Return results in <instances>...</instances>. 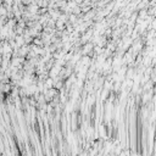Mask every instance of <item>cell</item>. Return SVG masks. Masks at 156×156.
Listing matches in <instances>:
<instances>
[]
</instances>
